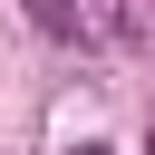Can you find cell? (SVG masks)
<instances>
[{
	"label": "cell",
	"mask_w": 155,
	"mask_h": 155,
	"mask_svg": "<svg viewBox=\"0 0 155 155\" xmlns=\"http://www.w3.org/2000/svg\"><path fill=\"white\" fill-rule=\"evenodd\" d=\"M145 155H155V145H145Z\"/></svg>",
	"instance_id": "3957f363"
},
{
	"label": "cell",
	"mask_w": 155,
	"mask_h": 155,
	"mask_svg": "<svg viewBox=\"0 0 155 155\" xmlns=\"http://www.w3.org/2000/svg\"><path fill=\"white\" fill-rule=\"evenodd\" d=\"M78 155H107V145H78Z\"/></svg>",
	"instance_id": "7a4b0ae2"
},
{
	"label": "cell",
	"mask_w": 155,
	"mask_h": 155,
	"mask_svg": "<svg viewBox=\"0 0 155 155\" xmlns=\"http://www.w3.org/2000/svg\"><path fill=\"white\" fill-rule=\"evenodd\" d=\"M19 10H29L39 39H87V10H78V0H19Z\"/></svg>",
	"instance_id": "6da1fadb"
}]
</instances>
